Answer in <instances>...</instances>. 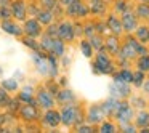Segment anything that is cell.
<instances>
[{
	"instance_id": "f546056e",
	"label": "cell",
	"mask_w": 149,
	"mask_h": 133,
	"mask_svg": "<svg viewBox=\"0 0 149 133\" xmlns=\"http://www.w3.org/2000/svg\"><path fill=\"white\" fill-rule=\"evenodd\" d=\"M7 7H11L8 3V0H0V8H7Z\"/></svg>"
},
{
	"instance_id": "30bf717a",
	"label": "cell",
	"mask_w": 149,
	"mask_h": 133,
	"mask_svg": "<svg viewBox=\"0 0 149 133\" xmlns=\"http://www.w3.org/2000/svg\"><path fill=\"white\" fill-rule=\"evenodd\" d=\"M101 117H103V107H98V106H93L90 109V120L91 122H100Z\"/></svg>"
},
{
	"instance_id": "ba28073f",
	"label": "cell",
	"mask_w": 149,
	"mask_h": 133,
	"mask_svg": "<svg viewBox=\"0 0 149 133\" xmlns=\"http://www.w3.org/2000/svg\"><path fill=\"white\" fill-rule=\"evenodd\" d=\"M125 82H117L116 80V85L112 87V95H120V96H127L128 95V87L123 85Z\"/></svg>"
},
{
	"instance_id": "7402d4cb",
	"label": "cell",
	"mask_w": 149,
	"mask_h": 133,
	"mask_svg": "<svg viewBox=\"0 0 149 133\" xmlns=\"http://www.w3.org/2000/svg\"><path fill=\"white\" fill-rule=\"evenodd\" d=\"M10 98H8V93L7 90H0V107H3L5 104H8Z\"/></svg>"
},
{
	"instance_id": "ffe728a7",
	"label": "cell",
	"mask_w": 149,
	"mask_h": 133,
	"mask_svg": "<svg viewBox=\"0 0 149 133\" xmlns=\"http://www.w3.org/2000/svg\"><path fill=\"white\" fill-rule=\"evenodd\" d=\"M138 37L141 42H146V40L149 39V29L148 27H139L138 29Z\"/></svg>"
},
{
	"instance_id": "277c9868",
	"label": "cell",
	"mask_w": 149,
	"mask_h": 133,
	"mask_svg": "<svg viewBox=\"0 0 149 133\" xmlns=\"http://www.w3.org/2000/svg\"><path fill=\"white\" fill-rule=\"evenodd\" d=\"M37 98H39V103L42 107H47V109H50V107L53 106V98L50 96L48 91L45 90H40L39 93H37Z\"/></svg>"
},
{
	"instance_id": "8fae6325",
	"label": "cell",
	"mask_w": 149,
	"mask_h": 133,
	"mask_svg": "<svg viewBox=\"0 0 149 133\" xmlns=\"http://www.w3.org/2000/svg\"><path fill=\"white\" fill-rule=\"evenodd\" d=\"M24 13H26V10H24V5L21 3V2L13 3V15L18 18V19H23V18H24Z\"/></svg>"
},
{
	"instance_id": "603a6c76",
	"label": "cell",
	"mask_w": 149,
	"mask_h": 133,
	"mask_svg": "<svg viewBox=\"0 0 149 133\" xmlns=\"http://www.w3.org/2000/svg\"><path fill=\"white\" fill-rule=\"evenodd\" d=\"M103 8H104V5H103V2H101V0H93L91 10L96 11V13H100V11H103Z\"/></svg>"
},
{
	"instance_id": "e0dca14e",
	"label": "cell",
	"mask_w": 149,
	"mask_h": 133,
	"mask_svg": "<svg viewBox=\"0 0 149 133\" xmlns=\"http://www.w3.org/2000/svg\"><path fill=\"white\" fill-rule=\"evenodd\" d=\"M58 100L61 101V103H63V101H64V103H66V101H72V100H74V95H72L71 91H68V90H64V91H59V95H58Z\"/></svg>"
},
{
	"instance_id": "7a4b0ae2",
	"label": "cell",
	"mask_w": 149,
	"mask_h": 133,
	"mask_svg": "<svg viewBox=\"0 0 149 133\" xmlns=\"http://www.w3.org/2000/svg\"><path fill=\"white\" fill-rule=\"evenodd\" d=\"M95 68H98V71H101V72H111V68H112V66H111L107 56L103 55V53H100L98 58H96V64H95Z\"/></svg>"
},
{
	"instance_id": "d6986e66",
	"label": "cell",
	"mask_w": 149,
	"mask_h": 133,
	"mask_svg": "<svg viewBox=\"0 0 149 133\" xmlns=\"http://www.w3.org/2000/svg\"><path fill=\"white\" fill-rule=\"evenodd\" d=\"M138 68L139 71H149V56H143L141 59L138 61Z\"/></svg>"
},
{
	"instance_id": "e575fe53",
	"label": "cell",
	"mask_w": 149,
	"mask_h": 133,
	"mask_svg": "<svg viewBox=\"0 0 149 133\" xmlns=\"http://www.w3.org/2000/svg\"><path fill=\"white\" fill-rule=\"evenodd\" d=\"M143 2H144V3H148V2H149V0H143Z\"/></svg>"
},
{
	"instance_id": "f1b7e54d",
	"label": "cell",
	"mask_w": 149,
	"mask_h": 133,
	"mask_svg": "<svg viewBox=\"0 0 149 133\" xmlns=\"http://www.w3.org/2000/svg\"><path fill=\"white\" fill-rule=\"evenodd\" d=\"M114 125L112 123H103V127H101V132H114Z\"/></svg>"
},
{
	"instance_id": "484cf974",
	"label": "cell",
	"mask_w": 149,
	"mask_h": 133,
	"mask_svg": "<svg viewBox=\"0 0 149 133\" xmlns=\"http://www.w3.org/2000/svg\"><path fill=\"white\" fill-rule=\"evenodd\" d=\"M107 47H109L111 52H117V42L114 39H109L107 40Z\"/></svg>"
},
{
	"instance_id": "8992f818",
	"label": "cell",
	"mask_w": 149,
	"mask_h": 133,
	"mask_svg": "<svg viewBox=\"0 0 149 133\" xmlns=\"http://www.w3.org/2000/svg\"><path fill=\"white\" fill-rule=\"evenodd\" d=\"M59 122H61V117H59L58 112H55V111H50V112H47V116H45V123H47V125L56 127Z\"/></svg>"
},
{
	"instance_id": "83f0119b",
	"label": "cell",
	"mask_w": 149,
	"mask_h": 133,
	"mask_svg": "<svg viewBox=\"0 0 149 133\" xmlns=\"http://www.w3.org/2000/svg\"><path fill=\"white\" fill-rule=\"evenodd\" d=\"M48 16H52V13H48V11H45V13H42V15H40V18H39V19L42 21V23H48V21H52V18L48 19Z\"/></svg>"
},
{
	"instance_id": "3957f363",
	"label": "cell",
	"mask_w": 149,
	"mask_h": 133,
	"mask_svg": "<svg viewBox=\"0 0 149 133\" xmlns=\"http://www.w3.org/2000/svg\"><path fill=\"white\" fill-rule=\"evenodd\" d=\"M116 114H117L120 122H128V119L132 117V109L127 104H119L116 109Z\"/></svg>"
},
{
	"instance_id": "2e32d148",
	"label": "cell",
	"mask_w": 149,
	"mask_h": 133,
	"mask_svg": "<svg viewBox=\"0 0 149 133\" xmlns=\"http://www.w3.org/2000/svg\"><path fill=\"white\" fill-rule=\"evenodd\" d=\"M63 52H64V45H63L61 40H53V43H52V53L61 56Z\"/></svg>"
},
{
	"instance_id": "4316f807",
	"label": "cell",
	"mask_w": 149,
	"mask_h": 133,
	"mask_svg": "<svg viewBox=\"0 0 149 133\" xmlns=\"http://www.w3.org/2000/svg\"><path fill=\"white\" fill-rule=\"evenodd\" d=\"M133 82H135L136 85H141V82H143V71L133 75Z\"/></svg>"
},
{
	"instance_id": "44dd1931",
	"label": "cell",
	"mask_w": 149,
	"mask_h": 133,
	"mask_svg": "<svg viewBox=\"0 0 149 133\" xmlns=\"http://www.w3.org/2000/svg\"><path fill=\"white\" fill-rule=\"evenodd\" d=\"M148 123H149V114L141 112L138 116V125L139 127H144V125H148Z\"/></svg>"
},
{
	"instance_id": "5bb4252c",
	"label": "cell",
	"mask_w": 149,
	"mask_h": 133,
	"mask_svg": "<svg viewBox=\"0 0 149 133\" xmlns=\"http://www.w3.org/2000/svg\"><path fill=\"white\" fill-rule=\"evenodd\" d=\"M116 80L117 82H125V84H128V82L133 80V74H132V72H128V71H122L120 74L116 75Z\"/></svg>"
},
{
	"instance_id": "5b68a950",
	"label": "cell",
	"mask_w": 149,
	"mask_h": 133,
	"mask_svg": "<svg viewBox=\"0 0 149 133\" xmlns=\"http://www.w3.org/2000/svg\"><path fill=\"white\" fill-rule=\"evenodd\" d=\"M26 34H29L31 37H37L40 34V24L37 21H27L26 23Z\"/></svg>"
},
{
	"instance_id": "1f68e13d",
	"label": "cell",
	"mask_w": 149,
	"mask_h": 133,
	"mask_svg": "<svg viewBox=\"0 0 149 133\" xmlns=\"http://www.w3.org/2000/svg\"><path fill=\"white\" fill-rule=\"evenodd\" d=\"M61 2H63L64 5H71V3H74L75 0H61Z\"/></svg>"
},
{
	"instance_id": "9c48e42d",
	"label": "cell",
	"mask_w": 149,
	"mask_h": 133,
	"mask_svg": "<svg viewBox=\"0 0 149 133\" xmlns=\"http://www.w3.org/2000/svg\"><path fill=\"white\" fill-rule=\"evenodd\" d=\"M2 27H3V31H5V32L13 34V36H19V34H21V29H19V27H18L16 24L10 23V21H3Z\"/></svg>"
},
{
	"instance_id": "836d02e7",
	"label": "cell",
	"mask_w": 149,
	"mask_h": 133,
	"mask_svg": "<svg viewBox=\"0 0 149 133\" xmlns=\"http://www.w3.org/2000/svg\"><path fill=\"white\" fill-rule=\"evenodd\" d=\"M144 88H146V91H148V93H149V82H148V84L144 85Z\"/></svg>"
},
{
	"instance_id": "7c38bea8",
	"label": "cell",
	"mask_w": 149,
	"mask_h": 133,
	"mask_svg": "<svg viewBox=\"0 0 149 133\" xmlns=\"http://www.w3.org/2000/svg\"><path fill=\"white\" fill-rule=\"evenodd\" d=\"M23 116L26 117V119H31V120L37 119V111H36V107H34V106H24V107H23Z\"/></svg>"
},
{
	"instance_id": "d4e9b609",
	"label": "cell",
	"mask_w": 149,
	"mask_h": 133,
	"mask_svg": "<svg viewBox=\"0 0 149 133\" xmlns=\"http://www.w3.org/2000/svg\"><path fill=\"white\" fill-rule=\"evenodd\" d=\"M138 15H139V16H148V15H149V7L141 5V7L138 8Z\"/></svg>"
},
{
	"instance_id": "4fadbf2b",
	"label": "cell",
	"mask_w": 149,
	"mask_h": 133,
	"mask_svg": "<svg viewBox=\"0 0 149 133\" xmlns=\"http://www.w3.org/2000/svg\"><path fill=\"white\" fill-rule=\"evenodd\" d=\"M107 26H109V29L112 31V32H116V34H119L120 31H122V24H120L114 16L109 18V21H107Z\"/></svg>"
},
{
	"instance_id": "ac0fdd59",
	"label": "cell",
	"mask_w": 149,
	"mask_h": 133,
	"mask_svg": "<svg viewBox=\"0 0 149 133\" xmlns=\"http://www.w3.org/2000/svg\"><path fill=\"white\" fill-rule=\"evenodd\" d=\"M2 85H3L5 90H16V88H18L16 80H13V79H7V80H3V82H2Z\"/></svg>"
},
{
	"instance_id": "d6a6232c",
	"label": "cell",
	"mask_w": 149,
	"mask_h": 133,
	"mask_svg": "<svg viewBox=\"0 0 149 133\" xmlns=\"http://www.w3.org/2000/svg\"><path fill=\"white\" fill-rule=\"evenodd\" d=\"M91 45H95V47H100V40H98V39H93V42H91Z\"/></svg>"
},
{
	"instance_id": "52a82bcc",
	"label": "cell",
	"mask_w": 149,
	"mask_h": 133,
	"mask_svg": "<svg viewBox=\"0 0 149 133\" xmlns=\"http://www.w3.org/2000/svg\"><path fill=\"white\" fill-rule=\"evenodd\" d=\"M59 37H63V39H72L74 37V31H72V26L71 24H61L59 26Z\"/></svg>"
},
{
	"instance_id": "4dcf8cb0",
	"label": "cell",
	"mask_w": 149,
	"mask_h": 133,
	"mask_svg": "<svg viewBox=\"0 0 149 133\" xmlns=\"http://www.w3.org/2000/svg\"><path fill=\"white\" fill-rule=\"evenodd\" d=\"M79 132H91V128H90V127H80Z\"/></svg>"
},
{
	"instance_id": "cb8c5ba5",
	"label": "cell",
	"mask_w": 149,
	"mask_h": 133,
	"mask_svg": "<svg viewBox=\"0 0 149 133\" xmlns=\"http://www.w3.org/2000/svg\"><path fill=\"white\" fill-rule=\"evenodd\" d=\"M82 52L85 56H91V45L88 42H82Z\"/></svg>"
},
{
	"instance_id": "9a60e30c",
	"label": "cell",
	"mask_w": 149,
	"mask_h": 133,
	"mask_svg": "<svg viewBox=\"0 0 149 133\" xmlns=\"http://www.w3.org/2000/svg\"><path fill=\"white\" fill-rule=\"evenodd\" d=\"M136 26V23H135V18L132 16V15H123V27H125L127 31H132L133 27Z\"/></svg>"
},
{
	"instance_id": "6da1fadb",
	"label": "cell",
	"mask_w": 149,
	"mask_h": 133,
	"mask_svg": "<svg viewBox=\"0 0 149 133\" xmlns=\"http://www.w3.org/2000/svg\"><path fill=\"white\" fill-rule=\"evenodd\" d=\"M59 117H61V122L64 123V125H72V123L75 122V117H77V107L69 104V106H66L64 109H63V112Z\"/></svg>"
}]
</instances>
